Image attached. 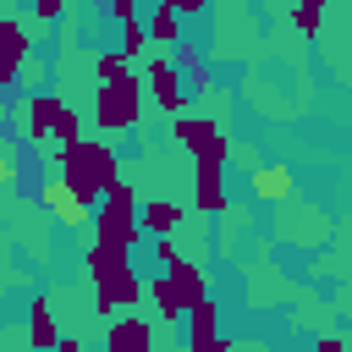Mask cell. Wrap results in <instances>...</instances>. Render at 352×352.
I'll return each mask as SVG.
<instances>
[{
	"label": "cell",
	"mask_w": 352,
	"mask_h": 352,
	"mask_svg": "<svg viewBox=\"0 0 352 352\" xmlns=\"http://www.w3.org/2000/svg\"><path fill=\"white\" fill-rule=\"evenodd\" d=\"M187 352H231L226 336H187Z\"/></svg>",
	"instance_id": "22"
},
{
	"label": "cell",
	"mask_w": 352,
	"mask_h": 352,
	"mask_svg": "<svg viewBox=\"0 0 352 352\" xmlns=\"http://www.w3.org/2000/svg\"><path fill=\"white\" fill-rule=\"evenodd\" d=\"M55 352H82V341H72V336H66V341H60Z\"/></svg>",
	"instance_id": "27"
},
{
	"label": "cell",
	"mask_w": 352,
	"mask_h": 352,
	"mask_svg": "<svg viewBox=\"0 0 352 352\" xmlns=\"http://www.w3.org/2000/svg\"><path fill=\"white\" fill-rule=\"evenodd\" d=\"M226 176L220 170H192V209L198 214H226Z\"/></svg>",
	"instance_id": "11"
},
{
	"label": "cell",
	"mask_w": 352,
	"mask_h": 352,
	"mask_svg": "<svg viewBox=\"0 0 352 352\" xmlns=\"http://www.w3.org/2000/svg\"><path fill=\"white\" fill-rule=\"evenodd\" d=\"M66 336H60V324H55V314H50V302L38 297L33 308H28V346L33 352H55Z\"/></svg>",
	"instance_id": "12"
},
{
	"label": "cell",
	"mask_w": 352,
	"mask_h": 352,
	"mask_svg": "<svg viewBox=\"0 0 352 352\" xmlns=\"http://www.w3.org/2000/svg\"><path fill=\"white\" fill-rule=\"evenodd\" d=\"M60 176H66V182L99 209L104 192L121 182V160H116V148H110L104 138H77V143L60 148Z\"/></svg>",
	"instance_id": "2"
},
{
	"label": "cell",
	"mask_w": 352,
	"mask_h": 352,
	"mask_svg": "<svg viewBox=\"0 0 352 352\" xmlns=\"http://www.w3.org/2000/svg\"><path fill=\"white\" fill-rule=\"evenodd\" d=\"M82 264H88V280H94V314L121 319V308H138L148 297V280L132 270V253L104 248V242H88Z\"/></svg>",
	"instance_id": "1"
},
{
	"label": "cell",
	"mask_w": 352,
	"mask_h": 352,
	"mask_svg": "<svg viewBox=\"0 0 352 352\" xmlns=\"http://www.w3.org/2000/svg\"><path fill=\"white\" fill-rule=\"evenodd\" d=\"M104 352H154V324L143 314H121L104 330Z\"/></svg>",
	"instance_id": "10"
},
{
	"label": "cell",
	"mask_w": 352,
	"mask_h": 352,
	"mask_svg": "<svg viewBox=\"0 0 352 352\" xmlns=\"http://www.w3.org/2000/svg\"><path fill=\"white\" fill-rule=\"evenodd\" d=\"M160 275H170V280H176V292L187 297V308H198V302L209 297V275H204L192 258H176V264H170V270H160Z\"/></svg>",
	"instance_id": "15"
},
{
	"label": "cell",
	"mask_w": 352,
	"mask_h": 352,
	"mask_svg": "<svg viewBox=\"0 0 352 352\" xmlns=\"http://www.w3.org/2000/svg\"><path fill=\"white\" fill-rule=\"evenodd\" d=\"M16 176H22V170H16V154H11V143H6V148H0V182L11 187Z\"/></svg>",
	"instance_id": "24"
},
{
	"label": "cell",
	"mask_w": 352,
	"mask_h": 352,
	"mask_svg": "<svg viewBox=\"0 0 352 352\" xmlns=\"http://www.w3.org/2000/svg\"><path fill=\"white\" fill-rule=\"evenodd\" d=\"M94 77H99V88H104V82H121V77H132V60H126L121 50H99V55H94Z\"/></svg>",
	"instance_id": "19"
},
{
	"label": "cell",
	"mask_w": 352,
	"mask_h": 352,
	"mask_svg": "<svg viewBox=\"0 0 352 352\" xmlns=\"http://www.w3.org/2000/svg\"><path fill=\"white\" fill-rule=\"evenodd\" d=\"M286 22H292L297 33H308V38H319V28H324V0H302V6H292Z\"/></svg>",
	"instance_id": "17"
},
{
	"label": "cell",
	"mask_w": 352,
	"mask_h": 352,
	"mask_svg": "<svg viewBox=\"0 0 352 352\" xmlns=\"http://www.w3.org/2000/svg\"><path fill=\"white\" fill-rule=\"evenodd\" d=\"M143 236H148V231H143V204L132 198L126 182H116V187L104 192V204L94 209V242L132 253V248H143Z\"/></svg>",
	"instance_id": "4"
},
{
	"label": "cell",
	"mask_w": 352,
	"mask_h": 352,
	"mask_svg": "<svg viewBox=\"0 0 352 352\" xmlns=\"http://www.w3.org/2000/svg\"><path fill=\"white\" fill-rule=\"evenodd\" d=\"M292 192H297V182H292L286 165H258V170H253V198H264V204H286Z\"/></svg>",
	"instance_id": "13"
},
{
	"label": "cell",
	"mask_w": 352,
	"mask_h": 352,
	"mask_svg": "<svg viewBox=\"0 0 352 352\" xmlns=\"http://www.w3.org/2000/svg\"><path fill=\"white\" fill-rule=\"evenodd\" d=\"M314 352H352V341H341V336H319Z\"/></svg>",
	"instance_id": "26"
},
{
	"label": "cell",
	"mask_w": 352,
	"mask_h": 352,
	"mask_svg": "<svg viewBox=\"0 0 352 352\" xmlns=\"http://www.w3.org/2000/svg\"><path fill=\"white\" fill-rule=\"evenodd\" d=\"M143 82H148V99H154L170 121H182V116H187L192 88L182 82V72H176V60H170V55H154V60H148V72H143Z\"/></svg>",
	"instance_id": "7"
},
{
	"label": "cell",
	"mask_w": 352,
	"mask_h": 352,
	"mask_svg": "<svg viewBox=\"0 0 352 352\" xmlns=\"http://www.w3.org/2000/svg\"><path fill=\"white\" fill-rule=\"evenodd\" d=\"M148 302H154V314H160L165 324H176V319H187V314H192V308H187V297L176 292V280H170V275H154V280H148Z\"/></svg>",
	"instance_id": "14"
},
{
	"label": "cell",
	"mask_w": 352,
	"mask_h": 352,
	"mask_svg": "<svg viewBox=\"0 0 352 352\" xmlns=\"http://www.w3.org/2000/svg\"><path fill=\"white\" fill-rule=\"evenodd\" d=\"M28 55H33V38H28V28H22L16 16H0V88H11V82L22 77Z\"/></svg>",
	"instance_id": "9"
},
{
	"label": "cell",
	"mask_w": 352,
	"mask_h": 352,
	"mask_svg": "<svg viewBox=\"0 0 352 352\" xmlns=\"http://www.w3.org/2000/svg\"><path fill=\"white\" fill-rule=\"evenodd\" d=\"M170 132H176V143L192 154V170H220V165L231 160V138H226L220 121H209V116H182V121H170Z\"/></svg>",
	"instance_id": "6"
},
{
	"label": "cell",
	"mask_w": 352,
	"mask_h": 352,
	"mask_svg": "<svg viewBox=\"0 0 352 352\" xmlns=\"http://www.w3.org/2000/svg\"><path fill=\"white\" fill-rule=\"evenodd\" d=\"M187 336H220V302L204 297L192 314H187Z\"/></svg>",
	"instance_id": "20"
},
{
	"label": "cell",
	"mask_w": 352,
	"mask_h": 352,
	"mask_svg": "<svg viewBox=\"0 0 352 352\" xmlns=\"http://www.w3.org/2000/svg\"><path fill=\"white\" fill-rule=\"evenodd\" d=\"M116 50H121L126 60H138V55L148 50V22H126V28H121V44H116Z\"/></svg>",
	"instance_id": "21"
},
{
	"label": "cell",
	"mask_w": 352,
	"mask_h": 352,
	"mask_svg": "<svg viewBox=\"0 0 352 352\" xmlns=\"http://www.w3.org/2000/svg\"><path fill=\"white\" fill-rule=\"evenodd\" d=\"M148 44H182V38H176V6H170V0L148 11Z\"/></svg>",
	"instance_id": "18"
},
{
	"label": "cell",
	"mask_w": 352,
	"mask_h": 352,
	"mask_svg": "<svg viewBox=\"0 0 352 352\" xmlns=\"http://www.w3.org/2000/svg\"><path fill=\"white\" fill-rule=\"evenodd\" d=\"M176 220H182V204H170V198H148L143 204V231L160 242V236H170L176 231Z\"/></svg>",
	"instance_id": "16"
},
{
	"label": "cell",
	"mask_w": 352,
	"mask_h": 352,
	"mask_svg": "<svg viewBox=\"0 0 352 352\" xmlns=\"http://www.w3.org/2000/svg\"><path fill=\"white\" fill-rule=\"evenodd\" d=\"M143 77L132 72V77H121V82H104L99 94H94V126L99 132H132L138 121H143Z\"/></svg>",
	"instance_id": "5"
},
{
	"label": "cell",
	"mask_w": 352,
	"mask_h": 352,
	"mask_svg": "<svg viewBox=\"0 0 352 352\" xmlns=\"http://www.w3.org/2000/svg\"><path fill=\"white\" fill-rule=\"evenodd\" d=\"M55 16H66V6L60 0H33V22L44 28V22H55Z\"/></svg>",
	"instance_id": "23"
},
{
	"label": "cell",
	"mask_w": 352,
	"mask_h": 352,
	"mask_svg": "<svg viewBox=\"0 0 352 352\" xmlns=\"http://www.w3.org/2000/svg\"><path fill=\"white\" fill-rule=\"evenodd\" d=\"M38 198H44V209H50L60 226H82V220H94V204H88L66 176H50V182L38 187Z\"/></svg>",
	"instance_id": "8"
},
{
	"label": "cell",
	"mask_w": 352,
	"mask_h": 352,
	"mask_svg": "<svg viewBox=\"0 0 352 352\" xmlns=\"http://www.w3.org/2000/svg\"><path fill=\"white\" fill-rule=\"evenodd\" d=\"M22 138L66 148V143L82 138V116H77L55 88H38V94H28V104H22Z\"/></svg>",
	"instance_id": "3"
},
{
	"label": "cell",
	"mask_w": 352,
	"mask_h": 352,
	"mask_svg": "<svg viewBox=\"0 0 352 352\" xmlns=\"http://www.w3.org/2000/svg\"><path fill=\"white\" fill-rule=\"evenodd\" d=\"M110 16L126 28V22H138V6H132V0H110Z\"/></svg>",
	"instance_id": "25"
}]
</instances>
